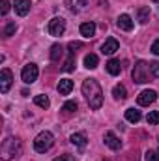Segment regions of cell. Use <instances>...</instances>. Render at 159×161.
Masks as SVG:
<instances>
[{
    "mask_svg": "<svg viewBox=\"0 0 159 161\" xmlns=\"http://www.w3.org/2000/svg\"><path fill=\"white\" fill-rule=\"evenodd\" d=\"M62 69H64V71H68V73L75 69V54H69V58H68V62L64 64V68H62Z\"/></svg>",
    "mask_w": 159,
    "mask_h": 161,
    "instance_id": "24",
    "label": "cell"
},
{
    "mask_svg": "<svg viewBox=\"0 0 159 161\" xmlns=\"http://www.w3.org/2000/svg\"><path fill=\"white\" fill-rule=\"evenodd\" d=\"M86 141H88V139H86L84 133H73V135H71V142H73L75 146H79V148H84V146H86Z\"/></svg>",
    "mask_w": 159,
    "mask_h": 161,
    "instance_id": "16",
    "label": "cell"
},
{
    "mask_svg": "<svg viewBox=\"0 0 159 161\" xmlns=\"http://www.w3.org/2000/svg\"><path fill=\"white\" fill-rule=\"evenodd\" d=\"M13 6H15V11H17L21 17H25V15L30 11V6H32V4H30V0H15Z\"/></svg>",
    "mask_w": 159,
    "mask_h": 161,
    "instance_id": "12",
    "label": "cell"
},
{
    "mask_svg": "<svg viewBox=\"0 0 159 161\" xmlns=\"http://www.w3.org/2000/svg\"><path fill=\"white\" fill-rule=\"evenodd\" d=\"M80 47H82L80 41H71V43H69V54H75L77 49H80Z\"/></svg>",
    "mask_w": 159,
    "mask_h": 161,
    "instance_id": "28",
    "label": "cell"
},
{
    "mask_svg": "<svg viewBox=\"0 0 159 161\" xmlns=\"http://www.w3.org/2000/svg\"><path fill=\"white\" fill-rule=\"evenodd\" d=\"M118 49H120V43H118V40H114V38H109V40L101 45V53H103V54H109V56L114 54Z\"/></svg>",
    "mask_w": 159,
    "mask_h": 161,
    "instance_id": "9",
    "label": "cell"
},
{
    "mask_svg": "<svg viewBox=\"0 0 159 161\" xmlns=\"http://www.w3.org/2000/svg\"><path fill=\"white\" fill-rule=\"evenodd\" d=\"M34 103H36L38 107H41V109H49V107H51V101H49L47 96H36V97H34Z\"/></svg>",
    "mask_w": 159,
    "mask_h": 161,
    "instance_id": "21",
    "label": "cell"
},
{
    "mask_svg": "<svg viewBox=\"0 0 159 161\" xmlns=\"http://www.w3.org/2000/svg\"><path fill=\"white\" fill-rule=\"evenodd\" d=\"M62 54H64L62 45H52V47H51V60H52V62H58V60L62 58Z\"/></svg>",
    "mask_w": 159,
    "mask_h": 161,
    "instance_id": "17",
    "label": "cell"
},
{
    "mask_svg": "<svg viewBox=\"0 0 159 161\" xmlns=\"http://www.w3.org/2000/svg\"><path fill=\"white\" fill-rule=\"evenodd\" d=\"M154 2H159V0H154Z\"/></svg>",
    "mask_w": 159,
    "mask_h": 161,
    "instance_id": "34",
    "label": "cell"
},
{
    "mask_svg": "<svg viewBox=\"0 0 159 161\" xmlns=\"http://www.w3.org/2000/svg\"><path fill=\"white\" fill-rule=\"evenodd\" d=\"M112 96L116 97V99H125L127 97V90H125V86H122V84H116L114 88H112Z\"/></svg>",
    "mask_w": 159,
    "mask_h": 161,
    "instance_id": "19",
    "label": "cell"
},
{
    "mask_svg": "<svg viewBox=\"0 0 159 161\" xmlns=\"http://www.w3.org/2000/svg\"><path fill=\"white\" fill-rule=\"evenodd\" d=\"M8 11H9V2H8V0H2V2H0V13L6 15Z\"/></svg>",
    "mask_w": 159,
    "mask_h": 161,
    "instance_id": "30",
    "label": "cell"
},
{
    "mask_svg": "<svg viewBox=\"0 0 159 161\" xmlns=\"http://www.w3.org/2000/svg\"><path fill=\"white\" fill-rule=\"evenodd\" d=\"M15 30H17V25L11 21V23H8V25H6V28H4V36H6V38H9V36H13V34H15Z\"/></svg>",
    "mask_w": 159,
    "mask_h": 161,
    "instance_id": "25",
    "label": "cell"
},
{
    "mask_svg": "<svg viewBox=\"0 0 159 161\" xmlns=\"http://www.w3.org/2000/svg\"><path fill=\"white\" fill-rule=\"evenodd\" d=\"M125 118H127V122H131V124H137V122H140L142 114H140L139 109H127L125 111Z\"/></svg>",
    "mask_w": 159,
    "mask_h": 161,
    "instance_id": "15",
    "label": "cell"
},
{
    "mask_svg": "<svg viewBox=\"0 0 159 161\" xmlns=\"http://www.w3.org/2000/svg\"><path fill=\"white\" fill-rule=\"evenodd\" d=\"M62 111H66V113H73V111H77V101H68V103H64Z\"/></svg>",
    "mask_w": 159,
    "mask_h": 161,
    "instance_id": "26",
    "label": "cell"
},
{
    "mask_svg": "<svg viewBox=\"0 0 159 161\" xmlns=\"http://www.w3.org/2000/svg\"><path fill=\"white\" fill-rule=\"evenodd\" d=\"M82 94L90 105V109L97 111L101 105H103V90L99 86V82L96 79H86L82 82Z\"/></svg>",
    "mask_w": 159,
    "mask_h": 161,
    "instance_id": "1",
    "label": "cell"
},
{
    "mask_svg": "<svg viewBox=\"0 0 159 161\" xmlns=\"http://www.w3.org/2000/svg\"><path fill=\"white\" fill-rule=\"evenodd\" d=\"M94 34H96V25H94V23H82V25H80V36L92 38Z\"/></svg>",
    "mask_w": 159,
    "mask_h": 161,
    "instance_id": "14",
    "label": "cell"
},
{
    "mask_svg": "<svg viewBox=\"0 0 159 161\" xmlns=\"http://www.w3.org/2000/svg\"><path fill=\"white\" fill-rule=\"evenodd\" d=\"M116 25H118V28H122V30H133V19L127 15V13H122L118 17V21H116Z\"/></svg>",
    "mask_w": 159,
    "mask_h": 161,
    "instance_id": "10",
    "label": "cell"
},
{
    "mask_svg": "<svg viewBox=\"0 0 159 161\" xmlns=\"http://www.w3.org/2000/svg\"><path fill=\"white\" fill-rule=\"evenodd\" d=\"M38 75H40V69H38L36 64H26V66L23 68V71H21V79H23L25 84L36 82V80H38Z\"/></svg>",
    "mask_w": 159,
    "mask_h": 161,
    "instance_id": "5",
    "label": "cell"
},
{
    "mask_svg": "<svg viewBox=\"0 0 159 161\" xmlns=\"http://www.w3.org/2000/svg\"><path fill=\"white\" fill-rule=\"evenodd\" d=\"M47 30H49V34H51V36L58 38V36H62V34L66 32V21H64L62 17H54V19H51V21H49Z\"/></svg>",
    "mask_w": 159,
    "mask_h": 161,
    "instance_id": "6",
    "label": "cell"
},
{
    "mask_svg": "<svg viewBox=\"0 0 159 161\" xmlns=\"http://www.w3.org/2000/svg\"><path fill=\"white\" fill-rule=\"evenodd\" d=\"M105 144H107L109 148H112V150H120V146H122L120 139L112 133V131H107V133H105Z\"/></svg>",
    "mask_w": 159,
    "mask_h": 161,
    "instance_id": "11",
    "label": "cell"
},
{
    "mask_svg": "<svg viewBox=\"0 0 159 161\" xmlns=\"http://www.w3.org/2000/svg\"><path fill=\"white\" fill-rule=\"evenodd\" d=\"M77 2H79V6H82V8H84V6L88 4V0H77Z\"/></svg>",
    "mask_w": 159,
    "mask_h": 161,
    "instance_id": "33",
    "label": "cell"
},
{
    "mask_svg": "<svg viewBox=\"0 0 159 161\" xmlns=\"http://www.w3.org/2000/svg\"><path fill=\"white\" fill-rule=\"evenodd\" d=\"M150 71H152V77H159V62L150 64Z\"/></svg>",
    "mask_w": 159,
    "mask_h": 161,
    "instance_id": "29",
    "label": "cell"
},
{
    "mask_svg": "<svg viewBox=\"0 0 159 161\" xmlns=\"http://www.w3.org/2000/svg\"><path fill=\"white\" fill-rule=\"evenodd\" d=\"M52 144H54V137H52L51 131H41L40 135L34 139V148H36V152H40V154H45L47 150H51Z\"/></svg>",
    "mask_w": 159,
    "mask_h": 161,
    "instance_id": "3",
    "label": "cell"
},
{
    "mask_svg": "<svg viewBox=\"0 0 159 161\" xmlns=\"http://www.w3.org/2000/svg\"><path fill=\"white\" fill-rule=\"evenodd\" d=\"M11 82H13V73H11L8 68H4L2 73H0V92L6 94V92L11 88Z\"/></svg>",
    "mask_w": 159,
    "mask_h": 161,
    "instance_id": "8",
    "label": "cell"
},
{
    "mask_svg": "<svg viewBox=\"0 0 159 161\" xmlns=\"http://www.w3.org/2000/svg\"><path fill=\"white\" fill-rule=\"evenodd\" d=\"M146 122H148L150 125H157L159 124V111H152V113H148Z\"/></svg>",
    "mask_w": 159,
    "mask_h": 161,
    "instance_id": "23",
    "label": "cell"
},
{
    "mask_svg": "<svg viewBox=\"0 0 159 161\" xmlns=\"http://www.w3.org/2000/svg\"><path fill=\"white\" fill-rule=\"evenodd\" d=\"M56 88H58V92H60L62 96H68V94L73 90V80L71 79H62L60 82H58Z\"/></svg>",
    "mask_w": 159,
    "mask_h": 161,
    "instance_id": "13",
    "label": "cell"
},
{
    "mask_svg": "<svg viewBox=\"0 0 159 161\" xmlns=\"http://www.w3.org/2000/svg\"><path fill=\"white\" fill-rule=\"evenodd\" d=\"M148 21H150V8L144 6V8L139 9V23L144 25V23H148Z\"/></svg>",
    "mask_w": 159,
    "mask_h": 161,
    "instance_id": "22",
    "label": "cell"
},
{
    "mask_svg": "<svg viewBox=\"0 0 159 161\" xmlns=\"http://www.w3.org/2000/svg\"><path fill=\"white\" fill-rule=\"evenodd\" d=\"M84 66L88 69H96L97 68V56L96 54H86L84 56Z\"/></svg>",
    "mask_w": 159,
    "mask_h": 161,
    "instance_id": "20",
    "label": "cell"
},
{
    "mask_svg": "<svg viewBox=\"0 0 159 161\" xmlns=\"http://www.w3.org/2000/svg\"><path fill=\"white\" fill-rule=\"evenodd\" d=\"M105 68H107V71H109L111 75H118L120 73V62L118 60H114V58L109 60V62L105 64Z\"/></svg>",
    "mask_w": 159,
    "mask_h": 161,
    "instance_id": "18",
    "label": "cell"
},
{
    "mask_svg": "<svg viewBox=\"0 0 159 161\" xmlns=\"http://www.w3.org/2000/svg\"><path fill=\"white\" fill-rule=\"evenodd\" d=\"M17 154H21V142H19V139H15V137H8V139L2 142V148H0V156H2V159L8 161V159H11V158H15Z\"/></svg>",
    "mask_w": 159,
    "mask_h": 161,
    "instance_id": "2",
    "label": "cell"
},
{
    "mask_svg": "<svg viewBox=\"0 0 159 161\" xmlns=\"http://www.w3.org/2000/svg\"><path fill=\"white\" fill-rule=\"evenodd\" d=\"M146 161H159V154L156 150H148L146 152Z\"/></svg>",
    "mask_w": 159,
    "mask_h": 161,
    "instance_id": "27",
    "label": "cell"
},
{
    "mask_svg": "<svg viewBox=\"0 0 159 161\" xmlns=\"http://www.w3.org/2000/svg\"><path fill=\"white\" fill-rule=\"evenodd\" d=\"M150 66L144 62V60H139L137 64H135V69H133V73H131V77H133V82H139V84H144V82H148L150 80Z\"/></svg>",
    "mask_w": 159,
    "mask_h": 161,
    "instance_id": "4",
    "label": "cell"
},
{
    "mask_svg": "<svg viewBox=\"0 0 159 161\" xmlns=\"http://www.w3.org/2000/svg\"><path fill=\"white\" fill-rule=\"evenodd\" d=\"M54 161H73V158L71 156H60V158H56Z\"/></svg>",
    "mask_w": 159,
    "mask_h": 161,
    "instance_id": "32",
    "label": "cell"
},
{
    "mask_svg": "<svg viewBox=\"0 0 159 161\" xmlns=\"http://www.w3.org/2000/svg\"><path fill=\"white\" fill-rule=\"evenodd\" d=\"M156 99H157V92H156V90H142V92L139 94V97H137L139 105H142V107L152 105Z\"/></svg>",
    "mask_w": 159,
    "mask_h": 161,
    "instance_id": "7",
    "label": "cell"
},
{
    "mask_svg": "<svg viewBox=\"0 0 159 161\" xmlns=\"http://www.w3.org/2000/svg\"><path fill=\"white\" fill-rule=\"evenodd\" d=\"M152 53H154L156 56H159V40L154 41V45H152Z\"/></svg>",
    "mask_w": 159,
    "mask_h": 161,
    "instance_id": "31",
    "label": "cell"
}]
</instances>
